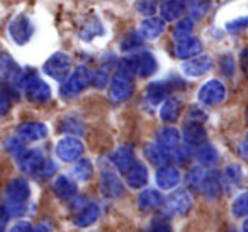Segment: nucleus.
Here are the masks:
<instances>
[{
  "instance_id": "20e7f679",
  "label": "nucleus",
  "mask_w": 248,
  "mask_h": 232,
  "mask_svg": "<svg viewBox=\"0 0 248 232\" xmlns=\"http://www.w3.org/2000/svg\"><path fill=\"white\" fill-rule=\"evenodd\" d=\"M92 83V73L89 72L87 66H77L72 72V75L62 83V88H60V95L63 99H73V97L80 95L87 87Z\"/></svg>"
},
{
  "instance_id": "5701e85b",
  "label": "nucleus",
  "mask_w": 248,
  "mask_h": 232,
  "mask_svg": "<svg viewBox=\"0 0 248 232\" xmlns=\"http://www.w3.org/2000/svg\"><path fill=\"white\" fill-rule=\"evenodd\" d=\"M124 183L128 185L129 188H133V190L146 188V185H148V168L143 163H140V161H136L131 170L128 173H124Z\"/></svg>"
},
{
  "instance_id": "f3484780",
  "label": "nucleus",
  "mask_w": 248,
  "mask_h": 232,
  "mask_svg": "<svg viewBox=\"0 0 248 232\" xmlns=\"http://www.w3.org/2000/svg\"><path fill=\"white\" fill-rule=\"evenodd\" d=\"M17 134L26 141V143H38L48 137L49 129L45 122H38V120H28V122H21L17 126Z\"/></svg>"
},
{
  "instance_id": "ea45409f",
  "label": "nucleus",
  "mask_w": 248,
  "mask_h": 232,
  "mask_svg": "<svg viewBox=\"0 0 248 232\" xmlns=\"http://www.w3.org/2000/svg\"><path fill=\"white\" fill-rule=\"evenodd\" d=\"M204 174H206V171L202 170V166L190 168L189 173H187V176H186L187 187L192 188V190H201L202 181H204Z\"/></svg>"
},
{
  "instance_id": "79ce46f5",
  "label": "nucleus",
  "mask_w": 248,
  "mask_h": 232,
  "mask_svg": "<svg viewBox=\"0 0 248 232\" xmlns=\"http://www.w3.org/2000/svg\"><path fill=\"white\" fill-rule=\"evenodd\" d=\"M211 9V2L209 0H196V2H192L190 4V15H192L194 19H201L204 17V15L207 14V11Z\"/></svg>"
},
{
  "instance_id": "dca6fc26",
  "label": "nucleus",
  "mask_w": 248,
  "mask_h": 232,
  "mask_svg": "<svg viewBox=\"0 0 248 232\" xmlns=\"http://www.w3.org/2000/svg\"><path fill=\"white\" fill-rule=\"evenodd\" d=\"M109 161L112 163V166L116 168L119 173H128L133 168V164L136 163L135 158V149L129 144H123V146L116 147V149L110 153Z\"/></svg>"
},
{
  "instance_id": "423d86ee",
  "label": "nucleus",
  "mask_w": 248,
  "mask_h": 232,
  "mask_svg": "<svg viewBox=\"0 0 248 232\" xmlns=\"http://www.w3.org/2000/svg\"><path fill=\"white\" fill-rule=\"evenodd\" d=\"M135 76H131L128 72H124L123 68H119L109 82V97L112 102H124L135 92Z\"/></svg>"
},
{
  "instance_id": "c85d7f7f",
  "label": "nucleus",
  "mask_w": 248,
  "mask_h": 232,
  "mask_svg": "<svg viewBox=\"0 0 248 232\" xmlns=\"http://www.w3.org/2000/svg\"><path fill=\"white\" fill-rule=\"evenodd\" d=\"M182 132H180L177 127H172V126H169V127H162V129L156 132V136H155V141L160 144L162 147H165V149H169V151H173V149H177V147L180 146V143H182Z\"/></svg>"
},
{
  "instance_id": "2f4dec72",
  "label": "nucleus",
  "mask_w": 248,
  "mask_h": 232,
  "mask_svg": "<svg viewBox=\"0 0 248 232\" xmlns=\"http://www.w3.org/2000/svg\"><path fill=\"white\" fill-rule=\"evenodd\" d=\"M70 176H73L77 181H89L93 176V164L89 158H80L73 163L72 170H70Z\"/></svg>"
},
{
  "instance_id": "5fc2aeb1",
  "label": "nucleus",
  "mask_w": 248,
  "mask_h": 232,
  "mask_svg": "<svg viewBox=\"0 0 248 232\" xmlns=\"http://www.w3.org/2000/svg\"><path fill=\"white\" fill-rule=\"evenodd\" d=\"M241 229H243V232H248V217L245 218V222H243V227H241Z\"/></svg>"
},
{
  "instance_id": "a211bd4d",
  "label": "nucleus",
  "mask_w": 248,
  "mask_h": 232,
  "mask_svg": "<svg viewBox=\"0 0 248 232\" xmlns=\"http://www.w3.org/2000/svg\"><path fill=\"white\" fill-rule=\"evenodd\" d=\"M202 51H204L202 43H201V39L194 38V36L182 39V41H175V46H173V55L179 59H184V61L202 55Z\"/></svg>"
},
{
  "instance_id": "603ef678",
  "label": "nucleus",
  "mask_w": 248,
  "mask_h": 232,
  "mask_svg": "<svg viewBox=\"0 0 248 232\" xmlns=\"http://www.w3.org/2000/svg\"><path fill=\"white\" fill-rule=\"evenodd\" d=\"M32 232H55V231H53V227L48 222H39L38 225L32 227Z\"/></svg>"
},
{
  "instance_id": "1a4fd4ad",
  "label": "nucleus",
  "mask_w": 248,
  "mask_h": 232,
  "mask_svg": "<svg viewBox=\"0 0 248 232\" xmlns=\"http://www.w3.org/2000/svg\"><path fill=\"white\" fill-rule=\"evenodd\" d=\"M7 32L14 44L24 46L31 41L32 34H34V24L26 14H19L9 22Z\"/></svg>"
},
{
  "instance_id": "72a5a7b5",
  "label": "nucleus",
  "mask_w": 248,
  "mask_h": 232,
  "mask_svg": "<svg viewBox=\"0 0 248 232\" xmlns=\"http://www.w3.org/2000/svg\"><path fill=\"white\" fill-rule=\"evenodd\" d=\"M231 215L234 218H247L248 217V190L238 193L231 202Z\"/></svg>"
},
{
  "instance_id": "393cba45",
  "label": "nucleus",
  "mask_w": 248,
  "mask_h": 232,
  "mask_svg": "<svg viewBox=\"0 0 248 232\" xmlns=\"http://www.w3.org/2000/svg\"><path fill=\"white\" fill-rule=\"evenodd\" d=\"M165 203V198L160 193V188H143L138 195V208L141 212H152L155 208H160Z\"/></svg>"
},
{
  "instance_id": "4c0bfd02",
  "label": "nucleus",
  "mask_w": 248,
  "mask_h": 232,
  "mask_svg": "<svg viewBox=\"0 0 248 232\" xmlns=\"http://www.w3.org/2000/svg\"><path fill=\"white\" fill-rule=\"evenodd\" d=\"M243 178V171H241L240 164H228L226 170L223 173V181L224 185H231V187H238Z\"/></svg>"
},
{
  "instance_id": "412c9836",
  "label": "nucleus",
  "mask_w": 248,
  "mask_h": 232,
  "mask_svg": "<svg viewBox=\"0 0 248 232\" xmlns=\"http://www.w3.org/2000/svg\"><path fill=\"white\" fill-rule=\"evenodd\" d=\"M100 214H102V210H100L99 203H95V202H89L85 207H82L78 212H75L72 222H73V225H77V227L87 229L99 220Z\"/></svg>"
},
{
  "instance_id": "39448f33",
  "label": "nucleus",
  "mask_w": 248,
  "mask_h": 232,
  "mask_svg": "<svg viewBox=\"0 0 248 232\" xmlns=\"http://www.w3.org/2000/svg\"><path fill=\"white\" fill-rule=\"evenodd\" d=\"M72 58L63 51L53 53L45 61V65H43V73L60 83L65 82L72 75Z\"/></svg>"
},
{
  "instance_id": "a18cd8bd",
  "label": "nucleus",
  "mask_w": 248,
  "mask_h": 232,
  "mask_svg": "<svg viewBox=\"0 0 248 232\" xmlns=\"http://www.w3.org/2000/svg\"><path fill=\"white\" fill-rule=\"evenodd\" d=\"M248 29V15L247 17H236L231 19L230 22H226V31L231 34H240L241 31Z\"/></svg>"
},
{
  "instance_id": "f704fd0d",
  "label": "nucleus",
  "mask_w": 248,
  "mask_h": 232,
  "mask_svg": "<svg viewBox=\"0 0 248 232\" xmlns=\"http://www.w3.org/2000/svg\"><path fill=\"white\" fill-rule=\"evenodd\" d=\"M143 41H145V38H143L141 34H140V31H131L128 32V34L124 36L123 41H121V51L124 53H136L141 49L143 46Z\"/></svg>"
},
{
  "instance_id": "e433bc0d",
  "label": "nucleus",
  "mask_w": 248,
  "mask_h": 232,
  "mask_svg": "<svg viewBox=\"0 0 248 232\" xmlns=\"http://www.w3.org/2000/svg\"><path fill=\"white\" fill-rule=\"evenodd\" d=\"M194 31V17H182L173 28V39L175 41H182L186 38H190Z\"/></svg>"
},
{
  "instance_id": "bb28decb",
  "label": "nucleus",
  "mask_w": 248,
  "mask_h": 232,
  "mask_svg": "<svg viewBox=\"0 0 248 232\" xmlns=\"http://www.w3.org/2000/svg\"><path fill=\"white\" fill-rule=\"evenodd\" d=\"M145 158L148 160L150 164L160 168V166H165V164H169L170 161H172V151L162 147L155 141V143H148L145 146Z\"/></svg>"
},
{
  "instance_id": "ddd939ff",
  "label": "nucleus",
  "mask_w": 248,
  "mask_h": 232,
  "mask_svg": "<svg viewBox=\"0 0 248 232\" xmlns=\"http://www.w3.org/2000/svg\"><path fill=\"white\" fill-rule=\"evenodd\" d=\"M180 181H182V174L177 166L165 164V166H160L155 173L156 187L163 191H173L180 185Z\"/></svg>"
},
{
  "instance_id": "37998d69",
  "label": "nucleus",
  "mask_w": 248,
  "mask_h": 232,
  "mask_svg": "<svg viewBox=\"0 0 248 232\" xmlns=\"http://www.w3.org/2000/svg\"><path fill=\"white\" fill-rule=\"evenodd\" d=\"M109 82H110L109 73L104 68H100L92 73V83H90V85H92L93 88H106V87L109 85Z\"/></svg>"
},
{
  "instance_id": "c9c22d12",
  "label": "nucleus",
  "mask_w": 248,
  "mask_h": 232,
  "mask_svg": "<svg viewBox=\"0 0 248 232\" xmlns=\"http://www.w3.org/2000/svg\"><path fill=\"white\" fill-rule=\"evenodd\" d=\"M24 143L26 141L22 139L19 134H16V136H9L7 139L4 141V149L7 151L9 156L14 158V160H17V158L26 151Z\"/></svg>"
},
{
  "instance_id": "c03bdc74",
  "label": "nucleus",
  "mask_w": 248,
  "mask_h": 232,
  "mask_svg": "<svg viewBox=\"0 0 248 232\" xmlns=\"http://www.w3.org/2000/svg\"><path fill=\"white\" fill-rule=\"evenodd\" d=\"M136 12L145 17H152L153 14L156 12V5L155 0H136Z\"/></svg>"
},
{
  "instance_id": "9d476101",
  "label": "nucleus",
  "mask_w": 248,
  "mask_h": 232,
  "mask_svg": "<svg viewBox=\"0 0 248 232\" xmlns=\"http://www.w3.org/2000/svg\"><path fill=\"white\" fill-rule=\"evenodd\" d=\"M100 193L106 198H119L124 193V183L119 178V174L110 168H102L99 178Z\"/></svg>"
},
{
  "instance_id": "2eb2a0df",
  "label": "nucleus",
  "mask_w": 248,
  "mask_h": 232,
  "mask_svg": "<svg viewBox=\"0 0 248 232\" xmlns=\"http://www.w3.org/2000/svg\"><path fill=\"white\" fill-rule=\"evenodd\" d=\"M173 83L170 80L167 82H152L145 90V103L150 107H160L172 92Z\"/></svg>"
},
{
  "instance_id": "864d4df0",
  "label": "nucleus",
  "mask_w": 248,
  "mask_h": 232,
  "mask_svg": "<svg viewBox=\"0 0 248 232\" xmlns=\"http://www.w3.org/2000/svg\"><path fill=\"white\" fill-rule=\"evenodd\" d=\"M238 154H240L243 160H247L248 161V144L245 143H240V146H238Z\"/></svg>"
},
{
  "instance_id": "aec40b11",
  "label": "nucleus",
  "mask_w": 248,
  "mask_h": 232,
  "mask_svg": "<svg viewBox=\"0 0 248 232\" xmlns=\"http://www.w3.org/2000/svg\"><path fill=\"white\" fill-rule=\"evenodd\" d=\"M223 176L219 174V171L216 170H209L204 174V181L201 191L207 200H217L221 197V191H223Z\"/></svg>"
},
{
  "instance_id": "4d7b16f0",
  "label": "nucleus",
  "mask_w": 248,
  "mask_h": 232,
  "mask_svg": "<svg viewBox=\"0 0 248 232\" xmlns=\"http://www.w3.org/2000/svg\"><path fill=\"white\" fill-rule=\"evenodd\" d=\"M155 2H165V0H155Z\"/></svg>"
},
{
  "instance_id": "3c124183",
  "label": "nucleus",
  "mask_w": 248,
  "mask_h": 232,
  "mask_svg": "<svg viewBox=\"0 0 248 232\" xmlns=\"http://www.w3.org/2000/svg\"><path fill=\"white\" fill-rule=\"evenodd\" d=\"M206 112H202L201 109H197V107H192V109L189 110V119L192 120H201V122H206Z\"/></svg>"
},
{
  "instance_id": "58836bf2",
  "label": "nucleus",
  "mask_w": 248,
  "mask_h": 232,
  "mask_svg": "<svg viewBox=\"0 0 248 232\" xmlns=\"http://www.w3.org/2000/svg\"><path fill=\"white\" fill-rule=\"evenodd\" d=\"M60 130L68 136H78V134H83V124L77 117H66L60 124Z\"/></svg>"
},
{
  "instance_id": "f03ea898",
  "label": "nucleus",
  "mask_w": 248,
  "mask_h": 232,
  "mask_svg": "<svg viewBox=\"0 0 248 232\" xmlns=\"http://www.w3.org/2000/svg\"><path fill=\"white\" fill-rule=\"evenodd\" d=\"M16 87L24 92L26 100L31 103H46L51 99L49 85L32 70H22Z\"/></svg>"
},
{
  "instance_id": "473e14b6",
  "label": "nucleus",
  "mask_w": 248,
  "mask_h": 232,
  "mask_svg": "<svg viewBox=\"0 0 248 232\" xmlns=\"http://www.w3.org/2000/svg\"><path fill=\"white\" fill-rule=\"evenodd\" d=\"M102 34H104V26L95 15L87 19L82 24L80 32H78L80 39H83V41H92L93 38H99V36H102Z\"/></svg>"
},
{
  "instance_id": "6e6d98bb",
  "label": "nucleus",
  "mask_w": 248,
  "mask_h": 232,
  "mask_svg": "<svg viewBox=\"0 0 248 232\" xmlns=\"http://www.w3.org/2000/svg\"><path fill=\"white\" fill-rule=\"evenodd\" d=\"M245 143L248 144V132H247V136H245Z\"/></svg>"
},
{
  "instance_id": "7ed1b4c3",
  "label": "nucleus",
  "mask_w": 248,
  "mask_h": 232,
  "mask_svg": "<svg viewBox=\"0 0 248 232\" xmlns=\"http://www.w3.org/2000/svg\"><path fill=\"white\" fill-rule=\"evenodd\" d=\"M124 72H128L131 76H138V78H148L153 76L158 70V63L153 53L146 51V49H140L136 53H129L126 58H123L121 66Z\"/></svg>"
},
{
  "instance_id": "6e6552de",
  "label": "nucleus",
  "mask_w": 248,
  "mask_h": 232,
  "mask_svg": "<svg viewBox=\"0 0 248 232\" xmlns=\"http://www.w3.org/2000/svg\"><path fill=\"white\" fill-rule=\"evenodd\" d=\"M83 151H85V146H83L82 139L77 136H68V134L62 137L55 147L56 158L63 163H75L83 156Z\"/></svg>"
},
{
  "instance_id": "0eeeda50",
  "label": "nucleus",
  "mask_w": 248,
  "mask_h": 232,
  "mask_svg": "<svg viewBox=\"0 0 248 232\" xmlns=\"http://www.w3.org/2000/svg\"><path fill=\"white\" fill-rule=\"evenodd\" d=\"M228 90L221 80L213 78L207 80L204 85H201L199 92H197V100H199L201 105L204 107H216L226 100Z\"/></svg>"
},
{
  "instance_id": "cd10ccee",
  "label": "nucleus",
  "mask_w": 248,
  "mask_h": 232,
  "mask_svg": "<svg viewBox=\"0 0 248 232\" xmlns=\"http://www.w3.org/2000/svg\"><path fill=\"white\" fill-rule=\"evenodd\" d=\"M0 73H2L4 83L16 85L19 76H21L22 70H21V66L17 65V61H16L9 53H2V59H0Z\"/></svg>"
},
{
  "instance_id": "7c9ffc66",
  "label": "nucleus",
  "mask_w": 248,
  "mask_h": 232,
  "mask_svg": "<svg viewBox=\"0 0 248 232\" xmlns=\"http://www.w3.org/2000/svg\"><path fill=\"white\" fill-rule=\"evenodd\" d=\"M196 161L199 166L202 168H213L214 164L217 163V160H219V153H217V149L213 146V144L209 143H204L199 146V149L196 151Z\"/></svg>"
},
{
  "instance_id": "09e8293b",
  "label": "nucleus",
  "mask_w": 248,
  "mask_h": 232,
  "mask_svg": "<svg viewBox=\"0 0 248 232\" xmlns=\"http://www.w3.org/2000/svg\"><path fill=\"white\" fill-rule=\"evenodd\" d=\"M7 232H32V225L28 220H17Z\"/></svg>"
},
{
  "instance_id": "b1692460",
  "label": "nucleus",
  "mask_w": 248,
  "mask_h": 232,
  "mask_svg": "<svg viewBox=\"0 0 248 232\" xmlns=\"http://www.w3.org/2000/svg\"><path fill=\"white\" fill-rule=\"evenodd\" d=\"M182 110H184V100L179 99V97H169V99L160 105L158 114H160L162 122L172 124L182 116Z\"/></svg>"
},
{
  "instance_id": "de8ad7c7",
  "label": "nucleus",
  "mask_w": 248,
  "mask_h": 232,
  "mask_svg": "<svg viewBox=\"0 0 248 232\" xmlns=\"http://www.w3.org/2000/svg\"><path fill=\"white\" fill-rule=\"evenodd\" d=\"M55 173H56V164H55V161L46 160V163L43 164V168L38 171V173L34 174V176L38 178V180H46V178L53 176Z\"/></svg>"
},
{
  "instance_id": "6ab92c4d",
  "label": "nucleus",
  "mask_w": 248,
  "mask_h": 232,
  "mask_svg": "<svg viewBox=\"0 0 248 232\" xmlns=\"http://www.w3.org/2000/svg\"><path fill=\"white\" fill-rule=\"evenodd\" d=\"M182 137L186 141V144H189V146H201V144H204L207 137L204 122L189 119L182 127Z\"/></svg>"
},
{
  "instance_id": "4be33fe9",
  "label": "nucleus",
  "mask_w": 248,
  "mask_h": 232,
  "mask_svg": "<svg viewBox=\"0 0 248 232\" xmlns=\"http://www.w3.org/2000/svg\"><path fill=\"white\" fill-rule=\"evenodd\" d=\"M73 176H66V174H58L53 181V191L55 195L63 202H72L77 197V183Z\"/></svg>"
},
{
  "instance_id": "f8f14e48",
  "label": "nucleus",
  "mask_w": 248,
  "mask_h": 232,
  "mask_svg": "<svg viewBox=\"0 0 248 232\" xmlns=\"http://www.w3.org/2000/svg\"><path fill=\"white\" fill-rule=\"evenodd\" d=\"M16 163H17V168L22 173L36 174L43 168V164L46 163V158L41 149L32 147V149H26L24 153L16 160Z\"/></svg>"
},
{
  "instance_id": "8fccbe9b",
  "label": "nucleus",
  "mask_w": 248,
  "mask_h": 232,
  "mask_svg": "<svg viewBox=\"0 0 248 232\" xmlns=\"http://www.w3.org/2000/svg\"><path fill=\"white\" fill-rule=\"evenodd\" d=\"M221 68H223V73L226 76H233V72H234L233 58H231V56H226V58H223V61H221Z\"/></svg>"
},
{
  "instance_id": "9b49d317",
  "label": "nucleus",
  "mask_w": 248,
  "mask_h": 232,
  "mask_svg": "<svg viewBox=\"0 0 248 232\" xmlns=\"http://www.w3.org/2000/svg\"><path fill=\"white\" fill-rule=\"evenodd\" d=\"M165 205H167V210L172 215L184 217V215L189 214L190 207H192V195L187 190L177 188V190H173L172 193L165 198Z\"/></svg>"
},
{
  "instance_id": "f257e3e1",
  "label": "nucleus",
  "mask_w": 248,
  "mask_h": 232,
  "mask_svg": "<svg viewBox=\"0 0 248 232\" xmlns=\"http://www.w3.org/2000/svg\"><path fill=\"white\" fill-rule=\"evenodd\" d=\"M29 198H31V187L24 178H12L5 187V198L2 207L9 212L12 218L21 217L28 210Z\"/></svg>"
},
{
  "instance_id": "a878e982",
  "label": "nucleus",
  "mask_w": 248,
  "mask_h": 232,
  "mask_svg": "<svg viewBox=\"0 0 248 232\" xmlns=\"http://www.w3.org/2000/svg\"><path fill=\"white\" fill-rule=\"evenodd\" d=\"M165 19L163 17H145L140 24V34L146 39V41H155L165 31Z\"/></svg>"
},
{
  "instance_id": "a19ab883",
  "label": "nucleus",
  "mask_w": 248,
  "mask_h": 232,
  "mask_svg": "<svg viewBox=\"0 0 248 232\" xmlns=\"http://www.w3.org/2000/svg\"><path fill=\"white\" fill-rule=\"evenodd\" d=\"M192 156H196V154H192V149H190L189 144H186V146H182V144H180L177 149L172 151V161H175L179 166L187 164L190 160H192Z\"/></svg>"
},
{
  "instance_id": "49530a36",
  "label": "nucleus",
  "mask_w": 248,
  "mask_h": 232,
  "mask_svg": "<svg viewBox=\"0 0 248 232\" xmlns=\"http://www.w3.org/2000/svg\"><path fill=\"white\" fill-rule=\"evenodd\" d=\"M146 232H172V227L163 217H153L150 225L146 227Z\"/></svg>"
},
{
  "instance_id": "c756f323",
  "label": "nucleus",
  "mask_w": 248,
  "mask_h": 232,
  "mask_svg": "<svg viewBox=\"0 0 248 232\" xmlns=\"http://www.w3.org/2000/svg\"><path fill=\"white\" fill-rule=\"evenodd\" d=\"M186 12L184 0H165L160 4V17H163L167 22L179 21Z\"/></svg>"
},
{
  "instance_id": "4468645a",
  "label": "nucleus",
  "mask_w": 248,
  "mask_h": 232,
  "mask_svg": "<svg viewBox=\"0 0 248 232\" xmlns=\"http://www.w3.org/2000/svg\"><path fill=\"white\" fill-rule=\"evenodd\" d=\"M180 70L186 76L189 78H201V76L207 75L213 70V59L207 55H199L196 58L186 59L180 65Z\"/></svg>"
}]
</instances>
